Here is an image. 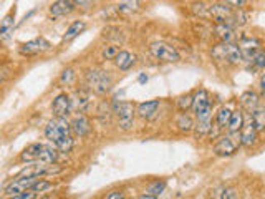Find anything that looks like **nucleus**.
I'll list each match as a JSON object with an SVG mask.
<instances>
[{
    "label": "nucleus",
    "mask_w": 265,
    "mask_h": 199,
    "mask_svg": "<svg viewBox=\"0 0 265 199\" xmlns=\"http://www.w3.org/2000/svg\"><path fill=\"white\" fill-rule=\"evenodd\" d=\"M77 7L75 0H55V2L48 7V14L53 18H60L65 15H70Z\"/></svg>",
    "instance_id": "4468645a"
},
{
    "label": "nucleus",
    "mask_w": 265,
    "mask_h": 199,
    "mask_svg": "<svg viewBox=\"0 0 265 199\" xmlns=\"http://www.w3.org/2000/svg\"><path fill=\"white\" fill-rule=\"evenodd\" d=\"M136 63V55H132L131 52H126V50H121L118 53V57L115 58V65L119 68V70H129V68Z\"/></svg>",
    "instance_id": "4be33fe9"
},
{
    "label": "nucleus",
    "mask_w": 265,
    "mask_h": 199,
    "mask_svg": "<svg viewBox=\"0 0 265 199\" xmlns=\"http://www.w3.org/2000/svg\"><path fill=\"white\" fill-rule=\"evenodd\" d=\"M115 113L118 118V124L121 131H131L135 126L136 108L131 102H119L115 105Z\"/></svg>",
    "instance_id": "39448f33"
},
{
    "label": "nucleus",
    "mask_w": 265,
    "mask_h": 199,
    "mask_svg": "<svg viewBox=\"0 0 265 199\" xmlns=\"http://www.w3.org/2000/svg\"><path fill=\"white\" fill-rule=\"evenodd\" d=\"M241 148V135H230L220 136L217 143L214 145V153L217 156H234Z\"/></svg>",
    "instance_id": "423d86ee"
},
{
    "label": "nucleus",
    "mask_w": 265,
    "mask_h": 199,
    "mask_svg": "<svg viewBox=\"0 0 265 199\" xmlns=\"http://www.w3.org/2000/svg\"><path fill=\"white\" fill-rule=\"evenodd\" d=\"M148 82V77H146V75H140V83H146Z\"/></svg>",
    "instance_id": "37998d69"
},
{
    "label": "nucleus",
    "mask_w": 265,
    "mask_h": 199,
    "mask_svg": "<svg viewBox=\"0 0 265 199\" xmlns=\"http://www.w3.org/2000/svg\"><path fill=\"white\" fill-rule=\"evenodd\" d=\"M72 124L67 118H53L45 126V138L58 149L60 153H70L73 148Z\"/></svg>",
    "instance_id": "f257e3e1"
},
{
    "label": "nucleus",
    "mask_w": 265,
    "mask_h": 199,
    "mask_svg": "<svg viewBox=\"0 0 265 199\" xmlns=\"http://www.w3.org/2000/svg\"><path fill=\"white\" fill-rule=\"evenodd\" d=\"M192 111L195 115V120H206V118H212V100L209 91L204 88H199L194 93V103Z\"/></svg>",
    "instance_id": "20e7f679"
},
{
    "label": "nucleus",
    "mask_w": 265,
    "mask_h": 199,
    "mask_svg": "<svg viewBox=\"0 0 265 199\" xmlns=\"http://www.w3.org/2000/svg\"><path fill=\"white\" fill-rule=\"evenodd\" d=\"M192 103H194V95H181L176 100V107H178L179 111H189L192 108Z\"/></svg>",
    "instance_id": "c756f323"
},
{
    "label": "nucleus",
    "mask_w": 265,
    "mask_h": 199,
    "mask_svg": "<svg viewBox=\"0 0 265 199\" xmlns=\"http://www.w3.org/2000/svg\"><path fill=\"white\" fill-rule=\"evenodd\" d=\"M260 105H262L260 103V96H258L255 91L249 90V91H244L242 95H241V107H242L244 111H247L249 115L257 107H260Z\"/></svg>",
    "instance_id": "6ab92c4d"
},
{
    "label": "nucleus",
    "mask_w": 265,
    "mask_h": 199,
    "mask_svg": "<svg viewBox=\"0 0 265 199\" xmlns=\"http://www.w3.org/2000/svg\"><path fill=\"white\" fill-rule=\"evenodd\" d=\"M138 9H140V4H138V0H126V2L118 5V12H119V14H132V12H136Z\"/></svg>",
    "instance_id": "7c9ffc66"
},
{
    "label": "nucleus",
    "mask_w": 265,
    "mask_h": 199,
    "mask_svg": "<svg viewBox=\"0 0 265 199\" xmlns=\"http://www.w3.org/2000/svg\"><path fill=\"white\" fill-rule=\"evenodd\" d=\"M90 93L85 91V90H80L77 91V98L73 100V110H78L80 113H83V111L90 107Z\"/></svg>",
    "instance_id": "393cba45"
},
{
    "label": "nucleus",
    "mask_w": 265,
    "mask_h": 199,
    "mask_svg": "<svg viewBox=\"0 0 265 199\" xmlns=\"http://www.w3.org/2000/svg\"><path fill=\"white\" fill-rule=\"evenodd\" d=\"M138 199H157V197H154V196H149V194H146V192H144V194H141Z\"/></svg>",
    "instance_id": "79ce46f5"
},
{
    "label": "nucleus",
    "mask_w": 265,
    "mask_h": 199,
    "mask_svg": "<svg viewBox=\"0 0 265 199\" xmlns=\"http://www.w3.org/2000/svg\"><path fill=\"white\" fill-rule=\"evenodd\" d=\"M91 0H75V4H77V7H88V4H90Z\"/></svg>",
    "instance_id": "a19ab883"
},
{
    "label": "nucleus",
    "mask_w": 265,
    "mask_h": 199,
    "mask_svg": "<svg viewBox=\"0 0 265 199\" xmlns=\"http://www.w3.org/2000/svg\"><path fill=\"white\" fill-rule=\"evenodd\" d=\"M119 52H121V50H119V47H116V45H106V47L103 48V58H105V60H113V61H115V58L118 57Z\"/></svg>",
    "instance_id": "72a5a7b5"
},
{
    "label": "nucleus",
    "mask_w": 265,
    "mask_h": 199,
    "mask_svg": "<svg viewBox=\"0 0 265 199\" xmlns=\"http://www.w3.org/2000/svg\"><path fill=\"white\" fill-rule=\"evenodd\" d=\"M40 178H22V176H17L15 179L5 186V194L9 197L12 196H17V194H22V192H27L34 188V184L39 181Z\"/></svg>",
    "instance_id": "9d476101"
},
{
    "label": "nucleus",
    "mask_w": 265,
    "mask_h": 199,
    "mask_svg": "<svg viewBox=\"0 0 265 199\" xmlns=\"http://www.w3.org/2000/svg\"><path fill=\"white\" fill-rule=\"evenodd\" d=\"M232 111L230 107H220L217 110L216 113V118H214V124L219 128V129H227V126H229V121H230V116H232Z\"/></svg>",
    "instance_id": "5701e85b"
},
{
    "label": "nucleus",
    "mask_w": 265,
    "mask_h": 199,
    "mask_svg": "<svg viewBox=\"0 0 265 199\" xmlns=\"http://www.w3.org/2000/svg\"><path fill=\"white\" fill-rule=\"evenodd\" d=\"M52 111L56 118H67L73 111V100L68 93H60L58 96L53 98Z\"/></svg>",
    "instance_id": "9b49d317"
},
{
    "label": "nucleus",
    "mask_w": 265,
    "mask_h": 199,
    "mask_svg": "<svg viewBox=\"0 0 265 199\" xmlns=\"http://www.w3.org/2000/svg\"><path fill=\"white\" fill-rule=\"evenodd\" d=\"M214 34L222 43L234 42L236 34H234V25L230 23H216L214 25Z\"/></svg>",
    "instance_id": "aec40b11"
},
{
    "label": "nucleus",
    "mask_w": 265,
    "mask_h": 199,
    "mask_svg": "<svg viewBox=\"0 0 265 199\" xmlns=\"http://www.w3.org/2000/svg\"><path fill=\"white\" fill-rule=\"evenodd\" d=\"M50 188H52V183L45 181V179H39V181L34 184V188H31V189H34L35 192H43V191H47Z\"/></svg>",
    "instance_id": "f704fd0d"
},
{
    "label": "nucleus",
    "mask_w": 265,
    "mask_h": 199,
    "mask_svg": "<svg viewBox=\"0 0 265 199\" xmlns=\"http://www.w3.org/2000/svg\"><path fill=\"white\" fill-rule=\"evenodd\" d=\"M219 199H239V197H237V192L232 188H225L222 192H220Z\"/></svg>",
    "instance_id": "e433bc0d"
},
{
    "label": "nucleus",
    "mask_w": 265,
    "mask_h": 199,
    "mask_svg": "<svg viewBox=\"0 0 265 199\" xmlns=\"http://www.w3.org/2000/svg\"><path fill=\"white\" fill-rule=\"evenodd\" d=\"M258 85H260L262 96H265V70H263V73L260 75V82H258Z\"/></svg>",
    "instance_id": "ea45409f"
},
{
    "label": "nucleus",
    "mask_w": 265,
    "mask_h": 199,
    "mask_svg": "<svg viewBox=\"0 0 265 199\" xmlns=\"http://www.w3.org/2000/svg\"><path fill=\"white\" fill-rule=\"evenodd\" d=\"M164 189H166V181H153L146 189H144V192L149 196H154V197H159Z\"/></svg>",
    "instance_id": "c85d7f7f"
},
{
    "label": "nucleus",
    "mask_w": 265,
    "mask_h": 199,
    "mask_svg": "<svg viewBox=\"0 0 265 199\" xmlns=\"http://www.w3.org/2000/svg\"><path fill=\"white\" fill-rule=\"evenodd\" d=\"M40 161H43V163H48V164H56V161H58V149H56L55 146L45 145L42 156H40Z\"/></svg>",
    "instance_id": "bb28decb"
},
{
    "label": "nucleus",
    "mask_w": 265,
    "mask_h": 199,
    "mask_svg": "<svg viewBox=\"0 0 265 199\" xmlns=\"http://www.w3.org/2000/svg\"><path fill=\"white\" fill-rule=\"evenodd\" d=\"M72 131L77 135V136H86L88 133L91 131V123H90V118L86 115H77L72 120Z\"/></svg>",
    "instance_id": "a211bd4d"
},
{
    "label": "nucleus",
    "mask_w": 265,
    "mask_h": 199,
    "mask_svg": "<svg viewBox=\"0 0 265 199\" xmlns=\"http://www.w3.org/2000/svg\"><path fill=\"white\" fill-rule=\"evenodd\" d=\"M106 199H126V197H124L123 191H111V192H108Z\"/></svg>",
    "instance_id": "58836bf2"
},
{
    "label": "nucleus",
    "mask_w": 265,
    "mask_h": 199,
    "mask_svg": "<svg viewBox=\"0 0 265 199\" xmlns=\"http://www.w3.org/2000/svg\"><path fill=\"white\" fill-rule=\"evenodd\" d=\"M176 126H178L181 133L189 135L191 131H194V128H195L194 116L191 113H187V111H181L178 118H176Z\"/></svg>",
    "instance_id": "412c9836"
},
{
    "label": "nucleus",
    "mask_w": 265,
    "mask_h": 199,
    "mask_svg": "<svg viewBox=\"0 0 265 199\" xmlns=\"http://www.w3.org/2000/svg\"><path fill=\"white\" fill-rule=\"evenodd\" d=\"M37 194H39V192H35L34 189H30L27 192H22V194H17V196H12L9 199H37Z\"/></svg>",
    "instance_id": "4c0bfd02"
},
{
    "label": "nucleus",
    "mask_w": 265,
    "mask_h": 199,
    "mask_svg": "<svg viewBox=\"0 0 265 199\" xmlns=\"http://www.w3.org/2000/svg\"><path fill=\"white\" fill-rule=\"evenodd\" d=\"M149 52L156 60L166 61V63H176V61H179V58H181L178 50H176L173 45H169V43H166V42L151 43Z\"/></svg>",
    "instance_id": "6e6552de"
},
{
    "label": "nucleus",
    "mask_w": 265,
    "mask_h": 199,
    "mask_svg": "<svg viewBox=\"0 0 265 199\" xmlns=\"http://www.w3.org/2000/svg\"><path fill=\"white\" fill-rule=\"evenodd\" d=\"M85 78H86L88 88L96 93V95H105L113 86V78L110 72L102 70V68H90V70L86 72Z\"/></svg>",
    "instance_id": "f03ea898"
},
{
    "label": "nucleus",
    "mask_w": 265,
    "mask_h": 199,
    "mask_svg": "<svg viewBox=\"0 0 265 199\" xmlns=\"http://www.w3.org/2000/svg\"><path fill=\"white\" fill-rule=\"evenodd\" d=\"M61 168L56 164H48L43 161H35V163H28L23 170L18 173V176L22 178H42V176H50V174L60 173Z\"/></svg>",
    "instance_id": "0eeeda50"
},
{
    "label": "nucleus",
    "mask_w": 265,
    "mask_h": 199,
    "mask_svg": "<svg viewBox=\"0 0 265 199\" xmlns=\"http://www.w3.org/2000/svg\"><path fill=\"white\" fill-rule=\"evenodd\" d=\"M86 28V23L83 20H77V22H73L70 27H68L67 30V34L63 35V40H73L75 37H78L83 30Z\"/></svg>",
    "instance_id": "a878e982"
},
{
    "label": "nucleus",
    "mask_w": 265,
    "mask_h": 199,
    "mask_svg": "<svg viewBox=\"0 0 265 199\" xmlns=\"http://www.w3.org/2000/svg\"><path fill=\"white\" fill-rule=\"evenodd\" d=\"M249 61L254 65V68H257V70H265V52L263 50H258Z\"/></svg>",
    "instance_id": "473e14b6"
},
{
    "label": "nucleus",
    "mask_w": 265,
    "mask_h": 199,
    "mask_svg": "<svg viewBox=\"0 0 265 199\" xmlns=\"http://www.w3.org/2000/svg\"><path fill=\"white\" fill-rule=\"evenodd\" d=\"M75 77H77V75H75V70H73V68H67V70H63V72H61L58 82H60L61 86H70V85L75 82Z\"/></svg>",
    "instance_id": "2f4dec72"
},
{
    "label": "nucleus",
    "mask_w": 265,
    "mask_h": 199,
    "mask_svg": "<svg viewBox=\"0 0 265 199\" xmlns=\"http://www.w3.org/2000/svg\"><path fill=\"white\" fill-rule=\"evenodd\" d=\"M257 140H258V131H257L254 121L250 120V116L245 118V124L241 131V146L252 148L257 145Z\"/></svg>",
    "instance_id": "f8f14e48"
},
{
    "label": "nucleus",
    "mask_w": 265,
    "mask_h": 199,
    "mask_svg": "<svg viewBox=\"0 0 265 199\" xmlns=\"http://www.w3.org/2000/svg\"><path fill=\"white\" fill-rule=\"evenodd\" d=\"M43 148H45L43 143H31V145H28L23 149V153L20 154V159L23 163H35V161H40Z\"/></svg>",
    "instance_id": "f3484780"
},
{
    "label": "nucleus",
    "mask_w": 265,
    "mask_h": 199,
    "mask_svg": "<svg viewBox=\"0 0 265 199\" xmlns=\"http://www.w3.org/2000/svg\"><path fill=\"white\" fill-rule=\"evenodd\" d=\"M50 48V43L45 39H34L28 40L20 45V53L27 55V57H34V55H40L43 52H47Z\"/></svg>",
    "instance_id": "ddd939ff"
},
{
    "label": "nucleus",
    "mask_w": 265,
    "mask_h": 199,
    "mask_svg": "<svg viewBox=\"0 0 265 199\" xmlns=\"http://www.w3.org/2000/svg\"><path fill=\"white\" fill-rule=\"evenodd\" d=\"M161 107V102L159 100H149V102H143L138 105L136 108V113L140 115L143 120H151L157 115V110Z\"/></svg>",
    "instance_id": "2eb2a0df"
},
{
    "label": "nucleus",
    "mask_w": 265,
    "mask_h": 199,
    "mask_svg": "<svg viewBox=\"0 0 265 199\" xmlns=\"http://www.w3.org/2000/svg\"><path fill=\"white\" fill-rule=\"evenodd\" d=\"M224 2L227 5H230L232 9H237V10H241L247 5V0H224Z\"/></svg>",
    "instance_id": "c9c22d12"
},
{
    "label": "nucleus",
    "mask_w": 265,
    "mask_h": 199,
    "mask_svg": "<svg viewBox=\"0 0 265 199\" xmlns=\"http://www.w3.org/2000/svg\"><path fill=\"white\" fill-rule=\"evenodd\" d=\"M212 57L216 60H222L229 65H239L244 60L241 47L234 42H229V43L220 42V45H217L212 50Z\"/></svg>",
    "instance_id": "7ed1b4c3"
},
{
    "label": "nucleus",
    "mask_w": 265,
    "mask_h": 199,
    "mask_svg": "<svg viewBox=\"0 0 265 199\" xmlns=\"http://www.w3.org/2000/svg\"><path fill=\"white\" fill-rule=\"evenodd\" d=\"M245 111L242 108H237L232 111V116H230V121H229V126H227V133L230 135H241L244 124H245Z\"/></svg>",
    "instance_id": "dca6fc26"
},
{
    "label": "nucleus",
    "mask_w": 265,
    "mask_h": 199,
    "mask_svg": "<svg viewBox=\"0 0 265 199\" xmlns=\"http://www.w3.org/2000/svg\"><path fill=\"white\" fill-rule=\"evenodd\" d=\"M209 15L216 20V23H230L234 25L236 10L230 5L224 4H212L209 5Z\"/></svg>",
    "instance_id": "1a4fd4ad"
},
{
    "label": "nucleus",
    "mask_w": 265,
    "mask_h": 199,
    "mask_svg": "<svg viewBox=\"0 0 265 199\" xmlns=\"http://www.w3.org/2000/svg\"><path fill=\"white\" fill-rule=\"evenodd\" d=\"M249 116H250V120L254 121V124H255V128H257L258 133L265 131V107H263V105L257 107Z\"/></svg>",
    "instance_id": "b1692460"
},
{
    "label": "nucleus",
    "mask_w": 265,
    "mask_h": 199,
    "mask_svg": "<svg viewBox=\"0 0 265 199\" xmlns=\"http://www.w3.org/2000/svg\"><path fill=\"white\" fill-rule=\"evenodd\" d=\"M14 20H15V9H12L7 15H5L4 22H2V28H0V32H2V39L5 40L7 39V35L12 28H14Z\"/></svg>",
    "instance_id": "cd10ccee"
}]
</instances>
